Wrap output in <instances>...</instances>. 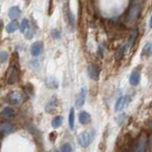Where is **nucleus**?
Returning <instances> with one entry per match:
<instances>
[{
    "instance_id": "1",
    "label": "nucleus",
    "mask_w": 152,
    "mask_h": 152,
    "mask_svg": "<svg viewBox=\"0 0 152 152\" xmlns=\"http://www.w3.org/2000/svg\"><path fill=\"white\" fill-rule=\"evenodd\" d=\"M93 139V132L91 131H84L80 133L78 136V142L81 146L87 147L90 145Z\"/></svg>"
},
{
    "instance_id": "2",
    "label": "nucleus",
    "mask_w": 152,
    "mask_h": 152,
    "mask_svg": "<svg viewBox=\"0 0 152 152\" xmlns=\"http://www.w3.org/2000/svg\"><path fill=\"white\" fill-rule=\"evenodd\" d=\"M6 101L13 106H18L24 101L23 95L18 91H11L6 96Z\"/></svg>"
},
{
    "instance_id": "3",
    "label": "nucleus",
    "mask_w": 152,
    "mask_h": 152,
    "mask_svg": "<svg viewBox=\"0 0 152 152\" xmlns=\"http://www.w3.org/2000/svg\"><path fill=\"white\" fill-rule=\"evenodd\" d=\"M131 102V98L128 96V95H124V96H121L117 100V102L115 104V111L116 112H120L123 109H125L129 103Z\"/></svg>"
},
{
    "instance_id": "4",
    "label": "nucleus",
    "mask_w": 152,
    "mask_h": 152,
    "mask_svg": "<svg viewBox=\"0 0 152 152\" xmlns=\"http://www.w3.org/2000/svg\"><path fill=\"white\" fill-rule=\"evenodd\" d=\"M18 78V70L15 66H12L7 71L6 82L8 85H13L17 81Z\"/></svg>"
},
{
    "instance_id": "5",
    "label": "nucleus",
    "mask_w": 152,
    "mask_h": 152,
    "mask_svg": "<svg viewBox=\"0 0 152 152\" xmlns=\"http://www.w3.org/2000/svg\"><path fill=\"white\" fill-rule=\"evenodd\" d=\"M20 31L23 33L24 35L26 36V38L28 39H31L33 36V33L31 30V25H30V22H28V19H23L21 24H20Z\"/></svg>"
},
{
    "instance_id": "6",
    "label": "nucleus",
    "mask_w": 152,
    "mask_h": 152,
    "mask_svg": "<svg viewBox=\"0 0 152 152\" xmlns=\"http://www.w3.org/2000/svg\"><path fill=\"white\" fill-rule=\"evenodd\" d=\"M141 12V6L139 3H135L133 4L130 7L129 11H128V14H127V20L129 22L134 21L135 19L138 17L139 13Z\"/></svg>"
},
{
    "instance_id": "7",
    "label": "nucleus",
    "mask_w": 152,
    "mask_h": 152,
    "mask_svg": "<svg viewBox=\"0 0 152 152\" xmlns=\"http://www.w3.org/2000/svg\"><path fill=\"white\" fill-rule=\"evenodd\" d=\"M88 74L90 79L94 81H98L100 78V69L97 65L94 63H90L88 66Z\"/></svg>"
},
{
    "instance_id": "8",
    "label": "nucleus",
    "mask_w": 152,
    "mask_h": 152,
    "mask_svg": "<svg viewBox=\"0 0 152 152\" xmlns=\"http://www.w3.org/2000/svg\"><path fill=\"white\" fill-rule=\"evenodd\" d=\"M86 96H87V88L85 87L81 88L79 94L77 95V98L75 100V106L77 108H81L85 104L86 101Z\"/></svg>"
},
{
    "instance_id": "9",
    "label": "nucleus",
    "mask_w": 152,
    "mask_h": 152,
    "mask_svg": "<svg viewBox=\"0 0 152 152\" xmlns=\"http://www.w3.org/2000/svg\"><path fill=\"white\" fill-rule=\"evenodd\" d=\"M0 130H1V133L3 135H9L15 131V126H14V125L12 123L5 122V123H2L1 126H0Z\"/></svg>"
},
{
    "instance_id": "10",
    "label": "nucleus",
    "mask_w": 152,
    "mask_h": 152,
    "mask_svg": "<svg viewBox=\"0 0 152 152\" xmlns=\"http://www.w3.org/2000/svg\"><path fill=\"white\" fill-rule=\"evenodd\" d=\"M43 47H44V45H43L42 41L34 42L31 47V54L32 56H34V57L35 56H39L42 53V51H43Z\"/></svg>"
},
{
    "instance_id": "11",
    "label": "nucleus",
    "mask_w": 152,
    "mask_h": 152,
    "mask_svg": "<svg viewBox=\"0 0 152 152\" xmlns=\"http://www.w3.org/2000/svg\"><path fill=\"white\" fill-rule=\"evenodd\" d=\"M141 81V72L139 70H133L130 76H129V83L131 86H133V87H136V86L139 85Z\"/></svg>"
},
{
    "instance_id": "12",
    "label": "nucleus",
    "mask_w": 152,
    "mask_h": 152,
    "mask_svg": "<svg viewBox=\"0 0 152 152\" xmlns=\"http://www.w3.org/2000/svg\"><path fill=\"white\" fill-rule=\"evenodd\" d=\"M45 83L47 87L50 89H55L58 88V86H59L58 80H57L54 76H49V77H47Z\"/></svg>"
},
{
    "instance_id": "13",
    "label": "nucleus",
    "mask_w": 152,
    "mask_h": 152,
    "mask_svg": "<svg viewBox=\"0 0 152 152\" xmlns=\"http://www.w3.org/2000/svg\"><path fill=\"white\" fill-rule=\"evenodd\" d=\"M21 10L19 9V7H12L9 10V17L12 20H16L17 18L21 16Z\"/></svg>"
},
{
    "instance_id": "14",
    "label": "nucleus",
    "mask_w": 152,
    "mask_h": 152,
    "mask_svg": "<svg viewBox=\"0 0 152 152\" xmlns=\"http://www.w3.org/2000/svg\"><path fill=\"white\" fill-rule=\"evenodd\" d=\"M91 121V116L87 111H81L79 113V122L82 125H88Z\"/></svg>"
},
{
    "instance_id": "15",
    "label": "nucleus",
    "mask_w": 152,
    "mask_h": 152,
    "mask_svg": "<svg viewBox=\"0 0 152 152\" xmlns=\"http://www.w3.org/2000/svg\"><path fill=\"white\" fill-rule=\"evenodd\" d=\"M145 144H146V139L145 136V137H141L139 140H138L137 144L135 147L133 148L134 151H145Z\"/></svg>"
},
{
    "instance_id": "16",
    "label": "nucleus",
    "mask_w": 152,
    "mask_h": 152,
    "mask_svg": "<svg viewBox=\"0 0 152 152\" xmlns=\"http://www.w3.org/2000/svg\"><path fill=\"white\" fill-rule=\"evenodd\" d=\"M19 28H20V25H19V23L16 20H12V21H11L6 26V31L9 33H12V32H14Z\"/></svg>"
},
{
    "instance_id": "17",
    "label": "nucleus",
    "mask_w": 152,
    "mask_h": 152,
    "mask_svg": "<svg viewBox=\"0 0 152 152\" xmlns=\"http://www.w3.org/2000/svg\"><path fill=\"white\" fill-rule=\"evenodd\" d=\"M56 104H57V97H56V95H53V96L50 98V100L47 104L46 108H45L46 111L47 112H50L52 109L56 107Z\"/></svg>"
},
{
    "instance_id": "18",
    "label": "nucleus",
    "mask_w": 152,
    "mask_h": 152,
    "mask_svg": "<svg viewBox=\"0 0 152 152\" xmlns=\"http://www.w3.org/2000/svg\"><path fill=\"white\" fill-rule=\"evenodd\" d=\"M1 114L4 118H12L14 116V114H15V110L11 107H6L3 108V110L1 111Z\"/></svg>"
},
{
    "instance_id": "19",
    "label": "nucleus",
    "mask_w": 152,
    "mask_h": 152,
    "mask_svg": "<svg viewBox=\"0 0 152 152\" xmlns=\"http://www.w3.org/2000/svg\"><path fill=\"white\" fill-rule=\"evenodd\" d=\"M126 46H120L118 48V49L116 50L115 51V58L116 60H122L124 55H125V52H126Z\"/></svg>"
},
{
    "instance_id": "20",
    "label": "nucleus",
    "mask_w": 152,
    "mask_h": 152,
    "mask_svg": "<svg viewBox=\"0 0 152 152\" xmlns=\"http://www.w3.org/2000/svg\"><path fill=\"white\" fill-rule=\"evenodd\" d=\"M62 123H63V116H56L52 119L51 121V126L56 129L62 126Z\"/></svg>"
},
{
    "instance_id": "21",
    "label": "nucleus",
    "mask_w": 152,
    "mask_h": 152,
    "mask_svg": "<svg viewBox=\"0 0 152 152\" xmlns=\"http://www.w3.org/2000/svg\"><path fill=\"white\" fill-rule=\"evenodd\" d=\"M74 109L73 108H70V111H69V126L71 129H73L74 127Z\"/></svg>"
},
{
    "instance_id": "22",
    "label": "nucleus",
    "mask_w": 152,
    "mask_h": 152,
    "mask_svg": "<svg viewBox=\"0 0 152 152\" xmlns=\"http://www.w3.org/2000/svg\"><path fill=\"white\" fill-rule=\"evenodd\" d=\"M142 54L145 55H151L152 54V43H147L142 49Z\"/></svg>"
},
{
    "instance_id": "23",
    "label": "nucleus",
    "mask_w": 152,
    "mask_h": 152,
    "mask_svg": "<svg viewBox=\"0 0 152 152\" xmlns=\"http://www.w3.org/2000/svg\"><path fill=\"white\" fill-rule=\"evenodd\" d=\"M8 57H9L8 51H6V50L0 51V62H1V63H5V62L8 60Z\"/></svg>"
},
{
    "instance_id": "24",
    "label": "nucleus",
    "mask_w": 152,
    "mask_h": 152,
    "mask_svg": "<svg viewBox=\"0 0 152 152\" xmlns=\"http://www.w3.org/2000/svg\"><path fill=\"white\" fill-rule=\"evenodd\" d=\"M60 151H65V152L72 151V147H71L70 144H65L60 147Z\"/></svg>"
},
{
    "instance_id": "25",
    "label": "nucleus",
    "mask_w": 152,
    "mask_h": 152,
    "mask_svg": "<svg viewBox=\"0 0 152 152\" xmlns=\"http://www.w3.org/2000/svg\"><path fill=\"white\" fill-rule=\"evenodd\" d=\"M60 31L57 30V28H54V30H52L51 31V36L53 37V39L57 40V39H59L60 38Z\"/></svg>"
},
{
    "instance_id": "26",
    "label": "nucleus",
    "mask_w": 152,
    "mask_h": 152,
    "mask_svg": "<svg viewBox=\"0 0 152 152\" xmlns=\"http://www.w3.org/2000/svg\"><path fill=\"white\" fill-rule=\"evenodd\" d=\"M68 22L69 25L72 26L73 24H74V16H73V14L71 13V12L69 10V12H68Z\"/></svg>"
},
{
    "instance_id": "27",
    "label": "nucleus",
    "mask_w": 152,
    "mask_h": 152,
    "mask_svg": "<svg viewBox=\"0 0 152 152\" xmlns=\"http://www.w3.org/2000/svg\"><path fill=\"white\" fill-rule=\"evenodd\" d=\"M149 145H150V148L152 149V136L150 137V140H149Z\"/></svg>"
},
{
    "instance_id": "28",
    "label": "nucleus",
    "mask_w": 152,
    "mask_h": 152,
    "mask_svg": "<svg viewBox=\"0 0 152 152\" xmlns=\"http://www.w3.org/2000/svg\"><path fill=\"white\" fill-rule=\"evenodd\" d=\"M149 27H150V28H152V14H151L150 20H149Z\"/></svg>"
}]
</instances>
